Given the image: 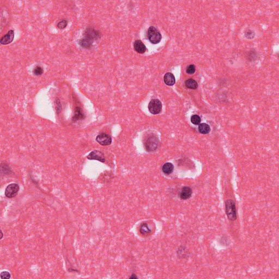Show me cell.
Instances as JSON below:
<instances>
[{
	"instance_id": "cell-1",
	"label": "cell",
	"mask_w": 279,
	"mask_h": 279,
	"mask_svg": "<svg viewBox=\"0 0 279 279\" xmlns=\"http://www.w3.org/2000/svg\"><path fill=\"white\" fill-rule=\"evenodd\" d=\"M226 213L229 219L234 221L237 219V211L236 204L233 201L228 200L225 202Z\"/></svg>"
},
{
	"instance_id": "cell-2",
	"label": "cell",
	"mask_w": 279,
	"mask_h": 279,
	"mask_svg": "<svg viewBox=\"0 0 279 279\" xmlns=\"http://www.w3.org/2000/svg\"><path fill=\"white\" fill-rule=\"evenodd\" d=\"M147 37L149 41L154 44L159 43L162 38L161 33L154 26H150L148 28Z\"/></svg>"
},
{
	"instance_id": "cell-3",
	"label": "cell",
	"mask_w": 279,
	"mask_h": 279,
	"mask_svg": "<svg viewBox=\"0 0 279 279\" xmlns=\"http://www.w3.org/2000/svg\"><path fill=\"white\" fill-rule=\"evenodd\" d=\"M19 189L20 187L18 184L16 183L9 184L5 190V196L9 198H15L18 195Z\"/></svg>"
},
{
	"instance_id": "cell-4",
	"label": "cell",
	"mask_w": 279,
	"mask_h": 279,
	"mask_svg": "<svg viewBox=\"0 0 279 279\" xmlns=\"http://www.w3.org/2000/svg\"><path fill=\"white\" fill-rule=\"evenodd\" d=\"M148 110L151 114L157 115L161 112L162 110V104L158 99H152L148 104Z\"/></svg>"
},
{
	"instance_id": "cell-5",
	"label": "cell",
	"mask_w": 279,
	"mask_h": 279,
	"mask_svg": "<svg viewBox=\"0 0 279 279\" xmlns=\"http://www.w3.org/2000/svg\"><path fill=\"white\" fill-rule=\"evenodd\" d=\"M159 145L158 139L155 136H150L146 141L145 146L148 152L155 151L157 149Z\"/></svg>"
},
{
	"instance_id": "cell-6",
	"label": "cell",
	"mask_w": 279,
	"mask_h": 279,
	"mask_svg": "<svg viewBox=\"0 0 279 279\" xmlns=\"http://www.w3.org/2000/svg\"><path fill=\"white\" fill-rule=\"evenodd\" d=\"M96 141L102 146H109L112 143V138L108 134L102 133L96 137Z\"/></svg>"
},
{
	"instance_id": "cell-7",
	"label": "cell",
	"mask_w": 279,
	"mask_h": 279,
	"mask_svg": "<svg viewBox=\"0 0 279 279\" xmlns=\"http://www.w3.org/2000/svg\"><path fill=\"white\" fill-rule=\"evenodd\" d=\"M87 158L89 160H95L102 163H104L105 161L104 155L99 150H94L91 152Z\"/></svg>"
},
{
	"instance_id": "cell-8",
	"label": "cell",
	"mask_w": 279,
	"mask_h": 279,
	"mask_svg": "<svg viewBox=\"0 0 279 279\" xmlns=\"http://www.w3.org/2000/svg\"><path fill=\"white\" fill-rule=\"evenodd\" d=\"M14 38V31L13 30H10L6 34L1 37L0 39V43L2 45H8L11 43L13 41Z\"/></svg>"
},
{
	"instance_id": "cell-9",
	"label": "cell",
	"mask_w": 279,
	"mask_h": 279,
	"mask_svg": "<svg viewBox=\"0 0 279 279\" xmlns=\"http://www.w3.org/2000/svg\"><path fill=\"white\" fill-rule=\"evenodd\" d=\"M99 36H100L99 32L92 28H87L85 30L84 32V37L90 39L93 41L97 39Z\"/></svg>"
},
{
	"instance_id": "cell-10",
	"label": "cell",
	"mask_w": 279,
	"mask_h": 279,
	"mask_svg": "<svg viewBox=\"0 0 279 279\" xmlns=\"http://www.w3.org/2000/svg\"><path fill=\"white\" fill-rule=\"evenodd\" d=\"M192 195V190L189 186H184L179 193V198L182 200H187L190 198Z\"/></svg>"
},
{
	"instance_id": "cell-11",
	"label": "cell",
	"mask_w": 279,
	"mask_h": 279,
	"mask_svg": "<svg viewBox=\"0 0 279 279\" xmlns=\"http://www.w3.org/2000/svg\"><path fill=\"white\" fill-rule=\"evenodd\" d=\"M134 48L136 52L139 54H143L146 51V47L141 41H136L134 42Z\"/></svg>"
},
{
	"instance_id": "cell-12",
	"label": "cell",
	"mask_w": 279,
	"mask_h": 279,
	"mask_svg": "<svg viewBox=\"0 0 279 279\" xmlns=\"http://www.w3.org/2000/svg\"><path fill=\"white\" fill-rule=\"evenodd\" d=\"M84 114L82 112V109L80 107H75L74 114L72 117V121L75 122L77 120H81L84 118Z\"/></svg>"
},
{
	"instance_id": "cell-13",
	"label": "cell",
	"mask_w": 279,
	"mask_h": 279,
	"mask_svg": "<svg viewBox=\"0 0 279 279\" xmlns=\"http://www.w3.org/2000/svg\"><path fill=\"white\" fill-rule=\"evenodd\" d=\"M163 80L166 84L168 86H172L175 84V76L173 75L172 73H168L164 75L163 77Z\"/></svg>"
},
{
	"instance_id": "cell-14",
	"label": "cell",
	"mask_w": 279,
	"mask_h": 279,
	"mask_svg": "<svg viewBox=\"0 0 279 279\" xmlns=\"http://www.w3.org/2000/svg\"><path fill=\"white\" fill-rule=\"evenodd\" d=\"M140 232L142 235L147 236L152 232V229L147 222H143L140 227Z\"/></svg>"
},
{
	"instance_id": "cell-15",
	"label": "cell",
	"mask_w": 279,
	"mask_h": 279,
	"mask_svg": "<svg viewBox=\"0 0 279 279\" xmlns=\"http://www.w3.org/2000/svg\"><path fill=\"white\" fill-rule=\"evenodd\" d=\"M93 41L91 40L90 39L88 38L87 37H84V38L81 39L79 41V44L80 46H81L82 48H89L91 47L92 43H93Z\"/></svg>"
},
{
	"instance_id": "cell-16",
	"label": "cell",
	"mask_w": 279,
	"mask_h": 279,
	"mask_svg": "<svg viewBox=\"0 0 279 279\" xmlns=\"http://www.w3.org/2000/svg\"><path fill=\"white\" fill-rule=\"evenodd\" d=\"M162 170L164 173L169 175L173 171V165L170 163H167L163 165Z\"/></svg>"
},
{
	"instance_id": "cell-17",
	"label": "cell",
	"mask_w": 279,
	"mask_h": 279,
	"mask_svg": "<svg viewBox=\"0 0 279 279\" xmlns=\"http://www.w3.org/2000/svg\"><path fill=\"white\" fill-rule=\"evenodd\" d=\"M198 130L202 134H206L210 132L211 128L209 125L206 123H201L199 125Z\"/></svg>"
},
{
	"instance_id": "cell-18",
	"label": "cell",
	"mask_w": 279,
	"mask_h": 279,
	"mask_svg": "<svg viewBox=\"0 0 279 279\" xmlns=\"http://www.w3.org/2000/svg\"><path fill=\"white\" fill-rule=\"evenodd\" d=\"M185 86L188 88V89H196L198 88V84L197 82L196 81L194 80L189 79L187 80L185 82Z\"/></svg>"
},
{
	"instance_id": "cell-19",
	"label": "cell",
	"mask_w": 279,
	"mask_h": 279,
	"mask_svg": "<svg viewBox=\"0 0 279 279\" xmlns=\"http://www.w3.org/2000/svg\"><path fill=\"white\" fill-rule=\"evenodd\" d=\"M1 172L4 171V174H10L11 172V170L6 163H2L1 165Z\"/></svg>"
},
{
	"instance_id": "cell-20",
	"label": "cell",
	"mask_w": 279,
	"mask_h": 279,
	"mask_svg": "<svg viewBox=\"0 0 279 279\" xmlns=\"http://www.w3.org/2000/svg\"><path fill=\"white\" fill-rule=\"evenodd\" d=\"M68 24V21L66 20V19H63V20H62L61 21H60L59 22V23L57 24V27L60 30H63L67 26Z\"/></svg>"
},
{
	"instance_id": "cell-21",
	"label": "cell",
	"mask_w": 279,
	"mask_h": 279,
	"mask_svg": "<svg viewBox=\"0 0 279 279\" xmlns=\"http://www.w3.org/2000/svg\"><path fill=\"white\" fill-rule=\"evenodd\" d=\"M43 69L41 66H36L33 71V73L36 76H39L43 74Z\"/></svg>"
},
{
	"instance_id": "cell-22",
	"label": "cell",
	"mask_w": 279,
	"mask_h": 279,
	"mask_svg": "<svg viewBox=\"0 0 279 279\" xmlns=\"http://www.w3.org/2000/svg\"><path fill=\"white\" fill-rule=\"evenodd\" d=\"M191 122L193 124L195 125H198L201 123V118L199 116L196 115H193L191 118Z\"/></svg>"
},
{
	"instance_id": "cell-23",
	"label": "cell",
	"mask_w": 279,
	"mask_h": 279,
	"mask_svg": "<svg viewBox=\"0 0 279 279\" xmlns=\"http://www.w3.org/2000/svg\"><path fill=\"white\" fill-rule=\"evenodd\" d=\"M196 71L195 67L194 64H190L186 68V73L189 74H194Z\"/></svg>"
},
{
	"instance_id": "cell-24",
	"label": "cell",
	"mask_w": 279,
	"mask_h": 279,
	"mask_svg": "<svg viewBox=\"0 0 279 279\" xmlns=\"http://www.w3.org/2000/svg\"><path fill=\"white\" fill-rule=\"evenodd\" d=\"M1 279H9L11 277V274L10 272L7 271H4L1 273L0 275Z\"/></svg>"
},
{
	"instance_id": "cell-25",
	"label": "cell",
	"mask_w": 279,
	"mask_h": 279,
	"mask_svg": "<svg viewBox=\"0 0 279 279\" xmlns=\"http://www.w3.org/2000/svg\"><path fill=\"white\" fill-rule=\"evenodd\" d=\"M56 110H57V112H58V110H61V103H60V102H59V100H57V107H56Z\"/></svg>"
},
{
	"instance_id": "cell-26",
	"label": "cell",
	"mask_w": 279,
	"mask_h": 279,
	"mask_svg": "<svg viewBox=\"0 0 279 279\" xmlns=\"http://www.w3.org/2000/svg\"><path fill=\"white\" fill-rule=\"evenodd\" d=\"M136 278H137V277L135 274H133L131 277H130V279H136Z\"/></svg>"
},
{
	"instance_id": "cell-27",
	"label": "cell",
	"mask_w": 279,
	"mask_h": 279,
	"mask_svg": "<svg viewBox=\"0 0 279 279\" xmlns=\"http://www.w3.org/2000/svg\"><path fill=\"white\" fill-rule=\"evenodd\" d=\"M1 238H0V239H2L3 238V234L2 231H1Z\"/></svg>"
}]
</instances>
